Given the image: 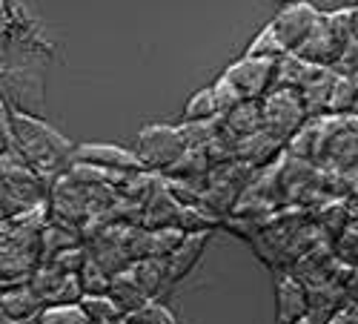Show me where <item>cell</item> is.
<instances>
[{
  "label": "cell",
  "instance_id": "cell-8",
  "mask_svg": "<svg viewBox=\"0 0 358 324\" xmlns=\"http://www.w3.org/2000/svg\"><path fill=\"white\" fill-rule=\"evenodd\" d=\"M75 161L92 164L101 169H115V172H143L146 169L138 153H129L115 143H80L75 146Z\"/></svg>",
  "mask_w": 358,
  "mask_h": 324
},
{
  "label": "cell",
  "instance_id": "cell-25",
  "mask_svg": "<svg viewBox=\"0 0 358 324\" xmlns=\"http://www.w3.org/2000/svg\"><path fill=\"white\" fill-rule=\"evenodd\" d=\"M0 324H38V318H3L0 316Z\"/></svg>",
  "mask_w": 358,
  "mask_h": 324
},
{
  "label": "cell",
  "instance_id": "cell-7",
  "mask_svg": "<svg viewBox=\"0 0 358 324\" xmlns=\"http://www.w3.org/2000/svg\"><path fill=\"white\" fill-rule=\"evenodd\" d=\"M321 20V12L315 6H310L307 0H301V3H289L284 6L275 17H273V29L275 35L281 38V43L287 46V52H298L304 46V41L313 35V29L318 26Z\"/></svg>",
  "mask_w": 358,
  "mask_h": 324
},
{
  "label": "cell",
  "instance_id": "cell-5",
  "mask_svg": "<svg viewBox=\"0 0 358 324\" xmlns=\"http://www.w3.org/2000/svg\"><path fill=\"white\" fill-rule=\"evenodd\" d=\"M264 106V129H270L281 141H289L298 129H304L307 106L298 90H273L261 101Z\"/></svg>",
  "mask_w": 358,
  "mask_h": 324
},
{
  "label": "cell",
  "instance_id": "cell-17",
  "mask_svg": "<svg viewBox=\"0 0 358 324\" xmlns=\"http://www.w3.org/2000/svg\"><path fill=\"white\" fill-rule=\"evenodd\" d=\"M80 307L92 318V324H127V310L109 293H103V296H83Z\"/></svg>",
  "mask_w": 358,
  "mask_h": 324
},
{
  "label": "cell",
  "instance_id": "cell-13",
  "mask_svg": "<svg viewBox=\"0 0 358 324\" xmlns=\"http://www.w3.org/2000/svg\"><path fill=\"white\" fill-rule=\"evenodd\" d=\"M206 241H210V232H187V235H184L181 247H178V250L166 258L169 284H178V281H181V279L195 267L198 258H201V253H203V247H206Z\"/></svg>",
  "mask_w": 358,
  "mask_h": 324
},
{
  "label": "cell",
  "instance_id": "cell-15",
  "mask_svg": "<svg viewBox=\"0 0 358 324\" xmlns=\"http://www.w3.org/2000/svg\"><path fill=\"white\" fill-rule=\"evenodd\" d=\"M281 143H284V141H281L278 135H273L270 129H261V132H255V135H250V138H238V141H235L238 158L247 161V164H252V167H261V164L270 161Z\"/></svg>",
  "mask_w": 358,
  "mask_h": 324
},
{
  "label": "cell",
  "instance_id": "cell-20",
  "mask_svg": "<svg viewBox=\"0 0 358 324\" xmlns=\"http://www.w3.org/2000/svg\"><path fill=\"white\" fill-rule=\"evenodd\" d=\"M313 64L301 61L295 52L284 55L278 61V75H275V90H301L307 75H310Z\"/></svg>",
  "mask_w": 358,
  "mask_h": 324
},
{
  "label": "cell",
  "instance_id": "cell-23",
  "mask_svg": "<svg viewBox=\"0 0 358 324\" xmlns=\"http://www.w3.org/2000/svg\"><path fill=\"white\" fill-rule=\"evenodd\" d=\"M127 324H178V318L166 304H161V299H149L143 307L127 316Z\"/></svg>",
  "mask_w": 358,
  "mask_h": 324
},
{
  "label": "cell",
  "instance_id": "cell-11",
  "mask_svg": "<svg viewBox=\"0 0 358 324\" xmlns=\"http://www.w3.org/2000/svg\"><path fill=\"white\" fill-rule=\"evenodd\" d=\"M338 80V72L333 66H313L301 92V101L307 106V115L315 118L318 112H330V98H333V86Z\"/></svg>",
  "mask_w": 358,
  "mask_h": 324
},
{
  "label": "cell",
  "instance_id": "cell-21",
  "mask_svg": "<svg viewBox=\"0 0 358 324\" xmlns=\"http://www.w3.org/2000/svg\"><path fill=\"white\" fill-rule=\"evenodd\" d=\"M247 55H252V57H270V61H281V57L289 55V52H287V46L281 43V38L275 35V29L266 23L261 32L252 38V43L247 46Z\"/></svg>",
  "mask_w": 358,
  "mask_h": 324
},
{
  "label": "cell",
  "instance_id": "cell-2",
  "mask_svg": "<svg viewBox=\"0 0 358 324\" xmlns=\"http://www.w3.org/2000/svg\"><path fill=\"white\" fill-rule=\"evenodd\" d=\"M0 164H3L0 167L3 169V218H15L43 207L46 204L43 175L29 167L20 153H3Z\"/></svg>",
  "mask_w": 358,
  "mask_h": 324
},
{
  "label": "cell",
  "instance_id": "cell-4",
  "mask_svg": "<svg viewBox=\"0 0 358 324\" xmlns=\"http://www.w3.org/2000/svg\"><path fill=\"white\" fill-rule=\"evenodd\" d=\"M275 75H278V61L252 57V55L238 57L235 64L224 69V78L235 86L244 101H264L275 90Z\"/></svg>",
  "mask_w": 358,
  "mask_h": 324
},
{
  "label": "cell",
  "instance_id": "cell-12",
  "mask_svg": "<svg viewBox=\"0 0 358 324\" xmlns=\"http://www.w3.org/2000/svg\"><path fill=\"white\" fill-rule=\"evenodd\" d=\"M46 310V302L38 296L32 284L6 287L0 296V316L3 318H38Z\"/></svg>",
  "mask_w": 358,
  "mask_h": 324
},
{
  "label": "cell",
  "instance_id": "cell-29",
  "mask_svg": "<svg viewBox=\"0 0 358 324\" xmlns=\"http://www.w3.org/2000/svg\"><path fill=\"white\" fill-rule=\"evenodd\" d=\"M281 6H289V3H301V0H278Z\"/></svg>",
  "mask_w": 358,
  "mask_h": 324
},
{
  "label": "cell",
  "instance_id": "cell-18",
  "mask_svg": "<svg viewBox=\"0 0 358 324\" xmlns=\"http://www.w3.org/2000/svg\"><path fill=\"white\" fill-rule=\"evenodd\" d=\"M215 115H221L218 95L213 86H206V90H198L189 95L184 106V124H206V121H215Z\"/></svg>",
  "mask_w": 358,
  "mask_h": 324
},
{
  "label": "cell",
  "instance_id": "cell-26",
  "mask_svg": "<svg viewBox=\"0 0 358 324\" xmlns=\"http://www.w3.org/2000/svg\"><path fill=\"white\" fill-rule=\"evenodd\" d=\"M352 35H355V41H358V6L352 9Z\"/></svg>",
  "mask_w": 358,
  "mask_h": 324
},
{
  "label": "cell",
  "instance_id": "cell-10",
  "mask_svg": "<svg viewBox=\"0 0 358 324\" xmlns=\"http://www.w3.org/2000/svg\"><path fill=\"white\" fill-rule=\"evenodd\" d=\"M344 46L338 43V38L333 35L330 23H327V15H321L318 26L313 29V35L304 41V46L298 49L295 55L301 57V61L313 64V66H336V61L341 57Z\"/></svg>",
  "mask_w": 358,
  "mask_h": 324
},
{
  "label": "cell",
  "instance_id": "cell-16",
  "mask_svg": "<svg viewBox=\"0 0 358 324\" xmlns=\"http://www.w3.org/2000/svg\"><path fill=\"white\" fill-rule=\"evenodd\" d=\"M109 296L127 310V316L149 302V293L141 287V281L135 279L132 267H127V270H121V273H115V276H112V290H109Z\"/></svg>",
  "mask_w": 358,
  "mask_h": 324
},
{
  "label": "cell",
  "instance_id": "cell-28",
  "mask_svg": "<svg viewBox=\"0 0 358 324\" xmlns=\"http://www.w3.org/2000/svg\"><path fill=\"white\" fill-rule=\"evenodd\" d=\"M344 6H347V9H355V6H358V0H344Z\"/></svg>",
  "mask_w": 358,
  "mask_h": 324
},
{
  "label": "cell",
  "instance_id": "cell-24",
  "mask_svg": "<svg viewBox=\"0 0 358 324\" xmlns=\"http://www.w3.org/2000/svg\"><path fill=\"white\" fill-rule=\"evenodd\" d=\"M213 90H215V95H218V106H221V112H224V115H227L229 109H235L238 104H244V98L238 95V90H235V86H232L224 75L213 83Z\"/></svg>",
  "mask_w": 358,
  "mask_h": 324
},
{
  "label": "cell",
  "instance_id": "cell-9",
  "mask_svg": "<svg viewBox=\"0 0 358 324\" xmlns=\"http://www.w3.org/2000/svg\"><path fill=\"white\" fill-rule=\"evenodd\" d=\"M310 316L307 287L295 276H281L275 281V324H295Z\"/></svg>",
  "mask_w": 358,
  "mask_h": 324
},
{
  "label": "cell",
  "instance_id": "cell-27",
  "mask_svg": "<svg viewBox=\"0 0 358 324\" xmlns=\"http://www.w3.org/2000/svg\"><path fill=\"white\" fill-rule=\"evenodd\" d=\"M295 324H315V318H313V313H310V316H304L301 321H295Z\"/></svg>",
  "mask_w": 358,
  "mask_h": 324
},
{
  "label": "cell",
  "instance_id": "cell-6",
  "mask_svg": "<svg viewBox=\"0 0 358 324\" xmlns=\"http://www.w3.org/2000/svg\"><path fill=\"white\" fill-rule=\"evenodd\" d=\"M3 101L12 109L38 115L43 104V75L35 64H3Z\"/></svg>",
  "mask_w": 358,
  "mask_h": 324
},
{
  "label": "cell",
  "instance_id": "cell-3",
  "mask_svg": "<svg viewBox=\"0 0 358 324\" xmlns=\"http://www.w3.org/2000/svg\"><path fill=\"white\" fill-rule=\"evenodd\" d=\"M189 150V138L184 129H175L166 124H152L143 127L138 135V158L143 161L146 169L169 172L178 161Z\"/></svg>",
  "mask_w": 358,
  "mask_h": 324
},
{
  "label": "cell",
  "instance_id": "cell-14",
  "mask_svg": "<svg viewBox=\"0 0 358 324\" xmlns=\"http://www.w3.org/2000/svg\"><path fill=\"white\" fill-rule=\"evenodd\" d=\"M224 127L235 135V138H250L255 132L264 129V106L261 101H244L235 109H229L224 115Z\"/></svg>",
  "mask_w": 358,
  "mask_h": 324
},
{
  "label": "cell",
  "instance_id": "cell-22",
  "mask_svg": "<svg viewBox=\"0 0 358 324\" xmlns=\"http://www.w3.org/2000/svg\"><path fill=\"white\" fill-rule=\"evenodd\" d=\"M38 324H92V318L86 316V310L78 304H49L41 316Z\"/></svg>",
  "mask_w": 358,
  "mask_h": 324
},
{
  "label": "cell",
  "instance_id": "cell-19",
  "mask_svg": "<svg viewBox=\"0 0 358 324\" xmlns=\"http://www.w3.org/2000/svg\"><path fill=\"white\" fill-rule=\"evenodd\" d=\"M78 279H80V287H83V296H103V293L112 290V273L95 255H86L83 267L78 270Z\"/></svg>",
  "mask_w": 358,
  "mask_h": 324
},
{
  "label": "cell",
  "instance_id": "cell-1",
  "mask_svg": "<svg viewBox=\"0 0 358 324\" xmlns=\"http://www.w3.org/2000/svg\"><path fill=\"white\" fill-rule=\"evenodd\" d=\"M3 109L12 121V132H15V146L23 155V161L32 167L35 172H41L43 178H52V175H64V169L75 161V150L72 143L52 129L49 124H43L38 115H29L20 109H12L3 101Z\"/></svg>",
  "mask_w": 358,
  "mask_h": 324
}]
</instances>
